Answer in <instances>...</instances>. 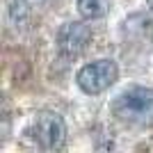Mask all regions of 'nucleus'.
<instances>
[{
	"label": "nucleus",
	"mask_w": 153,
	"mask_h": 153,
	"mask_svg": "<svg viewBox=\"0 0 153 153\" xmlns=\"http://www.w3.org/2000/svg\"><path fill=\"white\" fill-rule=\"evenodd\" d=\"M121 34L128 41H146L153 39V21L146 14H130L121 21Z\"/></svg>",
	"instance_id": "5"
},
{
	"label": "nucleus",
	"mask_w": 153,
	"mask_h": 153,
	"mask_svg": "<svg viewBox=\"0 0 153 153\" xmlns=\"http://www.w3.org/2000/svg\"><path fill=\"white\" fill-rule=\"evenodd\" d=\"M32 7L27 0H7V21L12 25H23L27 19H30Z\"/></svg>",
	"instance_id": "6"
},
{
	"label": "nucleus",
	"mask_w": 153,
	"mask_h": 153,
	"mask_svg": "<svg viewBox=\"0 0 153 153\" xmlns=\"http://www.w3.org/2000/svg\"><path fill=\"white\" fill-rule=\"evenodd\" d=\"M146 5H149V7H151V9H153V0H146Z\"/></svg>",
	"instance_id": "9"
},
{
	"label": "nucleus",
	"mask_w": 153,
	"mask_h": 153,
	"mask_svg": "<svg viewBox=\"0 0 153 153\" xmlns=\"http://www.w3.org/2000/svg\"><path fill=\"white\" fill-rule=\"evenodd\" d=\"M117 80H119V66H117L114 59H94V62H87L76 76L78 87L89 96H98L103 91H108Z\"/></svg>",
	"instance_id": "3"
},
{
	"label": "nucleus",
	"mask_w": 153,
	"mask_h": 153,
	"mask_svg": "<svg viewBox=\"0 0 153 153\" xmlns=\"http://www.w3.org/2000/svg\"><path fill=\"white\" fill-rule=\"evenodd\" d=\"M30 133L34 144L41 151L55 153L66 142V123H64L62 114L53 112V110H41V112H37L34 121H32Z\"/></svg>",
	"instance_id": "2"
},
{
	"label": "nucleus",
	"mask_w": 153,
	"mask_h": 153,
	"mask_svg": "<svg viewBox=\"0 0 153 153\" xmlns=\"http://www.w3.org/2000/svg\"><path fill=\"white\" fill-rule=\"evenodd\" d=\"M78 12L85 19H103L110 12V0H78Z\"/></svg>",
	"instance_id": "7"
},
{
	"label": "nucleus",
	"mask_w": 153,
	"mask_h": 153,
	"mask_svg": "<svg viewBox=\"0 0 153 153\" xmlns=\"http://www.w3.org/2000/svg\"><path fill=\"white\" fill-rule=\"evenodd\" d=\"M27 2H30V7L34 9V7H41V5L46 2V0H27Z\"/></svg>",
	"instance_id": "8"
},
{
	"label": "nucleus",
	"mask_w": 153,
	"mask_h": 153,
	"mask_svg": "<svg viewBox=\"0 0 153 153\" xmlns=\"http://www.w3.org/2000/svg\"><path fill=\"white\" fill-rule=\"evenodd\" d=\"M57 51L64 57H78L80 53L89 46L91 41V30L80 21H66L55 34Z\"/></svg>",
	"instance_id": "4"
},
{
	"label": "nucleus",
	"mask_w": 153,
	"mask_h": 153,
	"mask_svg": "<svg viewBox=\"0 0 153 153\" xmlns=\"http://www.w3.org/2000/svg\"><path fill=\"white\" fill-rule=\"evenodd\" d=\"M112 114L123 123H137V126L153 121V89L142 85L123 89L112 101Z\"/></svg>",
	"instance_id": "1"
}]
</instances>
